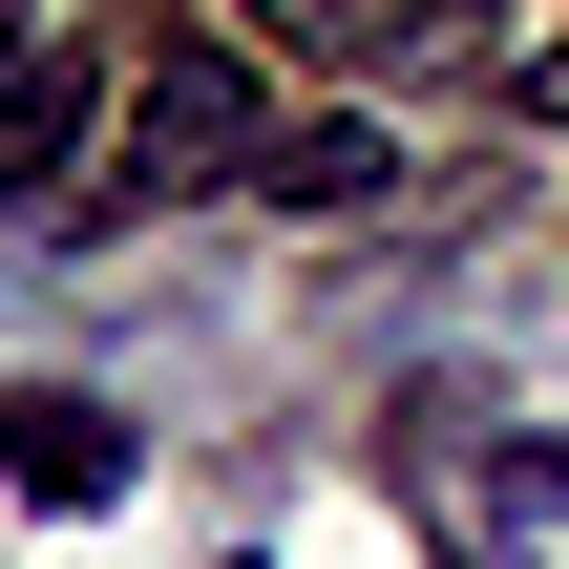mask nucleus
<instances>
[{
	"mask_svg": "<svg viewBox=\"0 0 569 569\" xmlns=\"http://www.w3.org/2000/svg\"><path fill=\"white\" fill-rule=\"evenodd\" d=\"M0 486L21 507H127V422L106 401H0Z\"/></svg>",
	"mask_w": 569,
	"mask_h": 569,
	"instance_id": "3",
	"label": "nucleus"
},
{
	"mask_svg": "<svg viewBox=\"0 0 569 569\" xmlns=\"http://www.w3.org/2000/svg\"><path fill=\"white\" fill-rule=\"evenodd\" d=\"M84 127H106V63L84 42H0V211H63Z\"/></svg>",
	"mask_w": 569,
	"mask_h": 569,
	"instance_id": "2",
	"label": "nucleus"
},
{
	"mask_svg": "<svg viewBox=\"0 0 569 569\" xmlns=\"http://www.w3.org/2000/svg\"><path fill=\"white\" fill-rule=\"evenodd\" d=\"M253 169H274V127H253V63H232V42H169V63H148V127H127V190H106V211L253 190Z\"/></svg>",
	"mask_w": 569,
	"mask_h": 569,
	"instance_id": "1",
	"label": "nucleus"
},
{
	"mask_svg": "<svg viewBox=\"0 0 569 569\" xmlns=\"http://www.w3.org/2000/svg\"><path fill=\"white\" fill-rule=\"evenodd\" d=\"M253 190H274V211H380V190H401V148H380L359 106H317V127H274V169H253Z\"/></svg>",
	"mask_w": 569,
	"mask_h": 569,
	"instance_id": "5",
	"label": "nucleus"
},
{
	"mask_svg": "<svg viewBox=\"0 0 569 569\" xmlns=\"http://www.w3.org/2000/svg\"><path fill=\"white\" fill-rule=\"evenodd\" d=\"M253 42H296V63H443L465 0H253Z\"/></svg>",
	"mask_w": 569,
	"mask_h": 569,
	"instance_id": "4",
	"label": "nucleus"
},
{
	"mask_svg": "<svg viewBox=\"0 0 569 569\" xmlns=\"http://www.w3.org/2000/svg\"><path fill=\"white\" fill-rule=\"evenodd\" d=\"M528 486H549V507H569V443H528Z\"/></svg>",
	"mask_w": 569,
	"mask_h": 569,
	"instance_id": "7",
	"label": "nucleus"
},
{
	"mask_svg": "<svg viewBox=\"0 0 569 569\" xmlns=\"http://www.w3.org/2000/svg\"><path fill=\"white\" fill-rule=\"evenodd\" d=\"M528 127H569V42H528Z\"/></svg>",
	"mask_w": 569,
	"mask_h": 569,
	"instance_id": "6",
	"label": "nucleus"
}]
</instances>
